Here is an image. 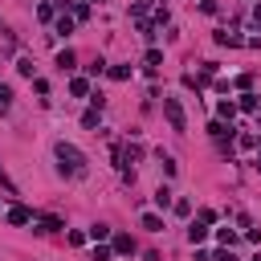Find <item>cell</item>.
Masks as SVG:
<instances>
[{"mask_svg": "<svg viewBox=\"0 0 261 261\" xmlns=\"http://www.w3.org/2000/svg\"><path fill=\"white\" fill-rule=\"evenodd\" d=\"M200 9L204 13H216V0H200Z\"/></svg>", "mask_w": 261, "mask_h": 261, "instance_id": "obj_22", "label": "cell"}, {"mask_svg": "<svg viewBox=\"0 0 261 261\" xmlns=\"http://www.w3.org/2000/svg\"><path fill=\"white\" fill-rule=\"evenodd\" d=\"M17 70H21L25 78H33V61H29V57H21V61H17Z\"/></svg>", "mask_w": 261, "mask_h": 261, "instance_id": "obj_18", "label": "cell"}, {"mask_svg": "<svg viewBox=\"0 0 261 261\" xmlns=\"http://www.w3.org/2000/svg\"><path fill=\"white\" fill-rule=\"evenodd\" d=\"M163 114H168L172 130H184V126H188V118H184V106H180V98H163Z\"/></svg>", "mask_w": 261, "mask_h": 261, "instance_id": "obj_2", "label": "cell"}, {"mask_svg": "<svg viewBox=\"0 0 261 261\" xmlns=\"http://www.w3.org/2000/svg\"><path fill=\"white\" fill-rule=\"evenodd\" d=\"M9 102H13V90H9V86H0V110H9Z\"/></svg>", "mask_w": 261, "mask_h": 261, "instance_id": "obj_16", "label": "cell"}, {"mask_svg": "<svg viewBox=\"0 0 261 261\" xmlns=\"http://www.w3.org/2000/svg\"><path fill=\"white\" fill-rule=\"evenodd\" d=\"M143 228H151V233H159V228H163V220H159L155 212H143Z\"/></svg>", "mask_w": 261, "mask_h": 261, "instance_id": "obj_7", "label": "cell"}, {"mask_svg": "<svg viewBox=\"0 0 261 261\" xmlns=\"http://www.w3.org/2000/svg\"><path fill=\"white\" fill-rule=\"evenodd\" d=\"M257 168H261V155H257Z\"/></svg>", "mask_w": 261, "mask_h": 261, "instance_id": "obj_24", "label": "cell"}, {"mask_svg": "<svg viewBox=\"0 0 261 261\" xmlns=\"http://www.w3.org/2000/svg\"><path fill=\"white\" fill-rule=\"evenodd\" d=\"M216 237H220V245H224V249H233V245H237V233H233V228H220Z\"/></svg>", "mask_w": 261, "mask_h": 261, "instance_id": "obj_8", "label": "cell"}, {"mask_svg": "<svg viewBox=\"0 0 261 261\" xmlns=\"http://www.w3.org/2000/svg\"><path fill=\"white\" fill-rule=\"evenodd\" d=\"M57 163H61V172H70V176H86V155L74 147V143H57Z\"/></svg>", "mask_w": 261, "mask_h": 261, "instance_id": "obj_1", "label": "cell"}, {"mask_svg": "<svg viewBox=\"0 0 261 261\" xmlns=\"http://www.w3.org/2000/svg\"><path fill=\"white\" fill-rule=\"evenodd\" d=\"M253 17H257V25H261V5H257V9H253Z\"/></svg>", "mask_w": 261, "mask_h": 261, "instance_id": "obj_23", "label": "cell"}, {"mask_svg": "<svg viewBox=\"0 0 261 261\" xmlns=\"http://www.w3.org/2000/svg\"><path fill=\"white\" fill-rule=\"evenodd\" d=\"M143 61H147V70H155V65L163 61V53H159V49H147V57H143Z\"/></svg>", "mask_w": 261, "mask_h": 261, "instance_id": "obj_14", "label": "cell"}, {"mask_svg": "<svg viewBox=\"0 0 261 261\" xmlns=\"http://www.w3.org/2000/svg\"><path fill=\"white\" fill-rule=\"evenodd\" d=\"M216 45H241L237 33H216Z\"/></svg>", "mask_w": 261, "mask_h": 261, "instance_id": "obj_12", "label": "cell"}, {"mask_svg": "<svg viewBox=\"0 0 261 261\" xmlns=\"http://www.w3.org/2000/svg\"><path fill=\"white\" fill-rule=\"evenodd\" d=\"M29 220H33V212H29V208H21V204H17V208H9V224H29Z\"/></svg>", "mask_w": 261, "mask_h": 261, "instance_id": "obj_3", "label": "cell"}, {"mask_svg": "<svg viewBox=\"0 0 261 261\" xmlns=\"http://www.w3.org/2000/svg\"><path fill=\"white\" fill-rule=\"evenodd\" d=\"M216 114H220V118H228V122H233V114H237V102H220V106H216Z\"/></svg>", "mask_w": 261, "mask_h": 261, "instance_id": "obj_9", "label": "cell"}, {"mask_svg": "<svg viewBox=\"0 0 261 261\" xmlns=\"http://www.w3.org/2000/svg\"><path fill=\"white\" fill-rule=\"evenodd\" d=\"M70 94H74V98H86V94H90V82H86V78H74V82H70Z\"/></svg>", "mask_w": 261, "mask_h": 261, "instance_id": "obj_6", "label": "cell"}, {"mask_svg": "<svg viewBox=\"0 0 261 261\" xmlns=\"http://www.w3.org/2000/svg\"><path fill=\"white\" fill-rule=\"evenodd\" d=\"M110 78H114V82H126V78H130V65H114Z\"/></svg>", "mask_w": 261, "mask_h": 261, "instance_id": "obj_13", "label": "cell"}, {"mask_svg": "<svg viewBox=\"0 0 261 261\" xmlns=\"http://www.w3.org/2000/svg\"><path fill=\"white\" fill-rule=\"evenodd\" d=\"M82 126H98V106H94V110H86V114H82Z\"/></svg>", "mask_w": 261, "mask_h": 261, "instance_id": "obj_17", "label": "cell"}, {"mask_svg": "<svg viewBox=\"0 0 261 261\" xmlns=\"http://www.w3.org/2000/svg\"><path fill=\"white\" fill-rule=\"evenodd\" d=\"M212 261H237V257H233V249H220V253H216Z\"/></svg>", "mask_w": 261, "mask_h": 261, "instance_id": "obj_21", "label": "cell"}, {"mask_svg": "<svg viewBox=\"0 0 261 261\" xmlns=\"http://www.w3.org/2000/svg\"><path fill=\"white\" fill-rule=\"evenodd\" d=\"M155 204L168 208V204H172V188H159V192H155Z\"/></svg>", "mask_w": 261, "mask_h": 261, "instance_id": "obj_11", "label": "cell"}, {"mask_svg": "<svg viewBox=\"0 0 261 261\" xmlns=\"http://www.w3.org/2000/svg\"><path fill=\"white\" fill-rule=\"evenodd\" d=\"M114 253H135V241H130L126 233H118L114 237Z\"/></svg>", "mask_w": 261, "mask_h": 261, "instance_id": "obj_4", "label": "cell"}, {"mask_svg": "<svg viewBox=\"0 0 261 261\" xmlns=\"http://www.w3.org/2000/svg\"><path fill=\"white\" fill-rule=\"evenodd\" d=\"M90 237H94V241H106V237H110V228H106V224H94V228H90Z\"/></svg>", "mask_w": 261, "mask_h": 261, "instance_id": "obj_15", "label": "cell"}, {"mask_svg": "<svg viewBox=\"0 0 261 261\" xmlns=\"http://www.w3.org/2000/svg\"><path fill=\"white\" fill-rule=\"evenodd\" d=\"M147 5H151V0H135V5H130V13H135V17H143V13H147Z\"/></svg>", "mask_w": 261, "mask_h": 261, "instance_id": "obj_20", "label": "cell"}, {"mask_svg": "<svg viewBox=\"0 0 261 261\" xmlns=\"http://www.w3.org/2000/svg\"><path fill=\"white\" fill-rule=\"evenodd\" d=\"M57 228H61L57 216H41V233H57Z\"/></svg>", "mask_w": 261, "mask_h": 261, "instance_id": "obj_10", "label": "cell"}, {"mask_svg": "<svg viewBox=\"0 0 261 261\" xmlns=\"http://www.w3.org/2000/svg\"><path fill=\"white\" fill-rule=\"evenodd\" d=\"M241 110H257V94H245L241 98Z\"/></svg>", "mask_w": 261, "mask_h": 261, "instance_id": "obj_19", "label": "cell"}, {"mask_svg": "<svg viewBox=\"0 0 261 261\" xmlns=\"http://www.w3.org/2000/svg\"><path fill=\"white\" fill-rule=\"evenodd\" d=\"M204 237H208V228H204V220H200V224H192V228H188V241H192V245H200Z\"/></svg>", "mask_w": 261, "mask_h": 261, "instance_id": "obj_5", "label": "cell"}]
</instances>
